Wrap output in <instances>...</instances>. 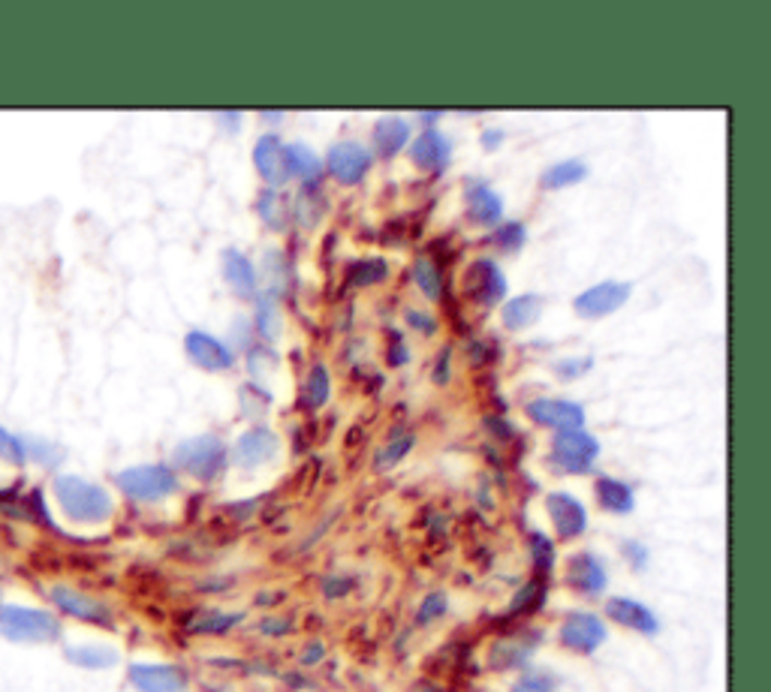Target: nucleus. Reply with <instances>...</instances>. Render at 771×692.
Wrapping results in <instances>:
<instances>
[{"label":"nucleus","instance_id":"a18cd8bd","mask_svg":"<svg viewBox=\"0 0 771 692\" xmlns=\"http://www.w3.org/2000/svg\"><path fill=\"white\" fill-rule=\"evenodd\" d=\"M485 428H492L495 433H500L497 440H512V425L503 418H485Z\"/></svg>","mask_w":771,"mask_h":692},{"label":"nucleus","instance_id":"2eb2a0df","mask_svg":"<svg viewBox=\"0 0 771 692\" xmlns=\"http://www.w3.org/2000/svg\"><path fill=\"white\" fill-rule=\"evenodd\" d=\"M277 455V437L269 428H250L233 445V461L238 467H260Z\"/></svg>","mask_w":771,"mask_h":692},{"label":"nucleus","instance_id":"7ed1b4c3","mask_svg":"<svg viewBox=\"0 0 771 692\" xmlns=\"http://www.w3.org/2000/svg\"><path fill=\"white\" fill-rule=\"evenodd\" d=\"M172 461H175V467L190 473L199 482H214L226 470V445H223L221 437L202 433V437H194V440H184L175 449Z\"/></svg>","mask_w":771,"mask_h":692},{"label":"nucleus","instance_id":"2f4dec72","mask_svg":"<svg viewBox=\"0 0 771 692\" xmlns=\"http://www.w3.org/2000/svg\"><path fill=\"white\" fill-rule=\"evenodd\" d=\"M413 443H416V437H413L410 431L395 433L393 440H389V445H383V449L377 452V457H374V461H377V470H389V467H395V464H398V461L413 449Z\"/></svg>","mask_w":771,"mask_h":692},{"label":"nucleus","instance_id":"9d476101","mask_svg":"<svg viewBox=\"0 0 771 692\" xmlns=\"http://www.w3.org/2000/svg\"><path fill=\"white\" fill-rule=\"evenodd\" d=\"M184 350L190 355V362L202 367V370H229L236 362L233 350L209 331H187Z\"/></svg>","mask_w":771,"mask_h":692},{"label":"nucleus","instance_id":"4468645a","mask_svg":"<svg viewBox=\"0 0 771 692\" xmlns=\"http://www.w3.org/2000/svg\"><path fill=\"white\" fill-rule=\"evenodd\" d=\"M130 683L139 692H184L187 678L182 668L158 666V663H136L130 666Z\"/></svg>","mask_w":771,"mask_h":692},{"label":"nucleus","instance_id":"20e7f679","mask_svg":"<svg viewBox=\"0 0 771 692\" xmlns=\"http://www.w3.org/2000/svg\"><path fill=\"white\" fill-rule=\"evenodd\" d=\"M119 488L130 500L139 503H158L163 496H170L178 491V476L166 464H142V467H130V470L119 473Z\"/></svg>","mask_w":771,"mask_h":692},{"label":"nucleus","instance_id":"a19ab883","mask_svg":"<svg viewBox=\"0 0 771 692\" xmlns=\"http://www.w3.org/2000/svg\"><path fill=\"white\" fill-rule=\"evenodd\" d=\"M444 612H446V596L444 593H434V596H428L425 605H422V612H419V624H428V620L440 617Z\"/></svg>","mask_w":771,"mask_h":692},{"label":"nucleus","instance_id":"39448f33","mask_svg":"<svg viewBox=\"0 0 771 692\" xmlns=\"http://www.w3.org/2000/svg\"><path fill=\"white\" fill-rule=\"evenodd\" d=\"M597 455H600V443L585 428H579V431H558V437L551 440V461L567 473H579V476L590 473Z\"/></svg>","mask_w":771,"mask_h":692},{"label":"nucleus","instance_id":"6ab92c4d","mask_svg":"<svg viewBox=\"0 0 771 692\" xmlns=\"http://www.w3.org/2000/svg\"><path fill=\"white\" fill-rule=\"evenodd\" d=\"M464 202H468V217H471L473 223H480V226H495V223L503 221V202H500V197H497L488 184H468Z\"/></svg>","mask_w":771,"mask_h":692},{"label":"nucleus","instance_id":"ea45409f","mask_svg":"<svg viewBox=\"0 0 771 692\" xmlns=\"http://www.w3.org/2000/svg\"><path fill=\"white\" fill-rule=\"evenodd\" d=\"M512 692H558V690H555V680L546 678V675H527V678H522L515 687H512Z\"/></svg>","mask_w":771,"mask_h":692},{"label":"nucleus","instance_id":"7c9ffc66","mask_svg":"<svg viewBox=\"0 0 771 692\" xmlns=\"http://www.w3.org/2000/svg\"><path fill=\"white\" fill-rule=\"evenodd\" d=\"M389 277V262L386 260H362L347 268V284L350 287H374Z\"/></svg>","mask_w":771,"mask_h":692},{"label":"nucleus","instance_id":"e433bc0d","mask_svg":"<svg viewBox=\"0 0 771 692\" xmlns=\"http://www.w3.org/2000/svg\"><path fill=\"white\" fill-rule=\"evenodd\" d=\"M25 457H27L25 443H22L18 437H13L10 431H3V428H0V461H10V464H25Z\"/></svg>","mask_w":771,"mask_h":692},{"label":"nucleus","instance_id":"ddd939ff","mask_svg":"<svg viewBox=\"0 0 771 692\" xmlns=\"http://www.w3.org/2000/svg\"><path fill=\"white\" fill-rule=\"evenodd\" d=\"M410 160L416 163L419 169L444 172L449 166V160H452V142L440 130L428 127L410 142Z\"/></svg>","mask_w":771,"mask_h":692},{"label":"nucleus","instance_id":"a211bd4d","mask_svg":"<svg viewBox=\"0 0 771 692\" xmlns=\"http://www.w3.org/2000/svg\"><path fill=\"white\" fill-rule=\"evenodd\" d=\"M549 515L561 539H575V536L585 533V527H588V512L570 494H551Z\"/></svg>","mask_w":771,"mask_h":692},{"label":"nucleus","instance_id":"f3484780","mask_svg":"<svg viewBox=\"0 0 771 692\" xmlns=\"http://www.w3.org/2000/svg\"><path fill=\"white\" fill-rule=\"evenodd\" d=\"M606 614L612 617L614 624L636 629L642 636H654L660 629V620L654 617L651 608L636 600H627V596H612V600L606 602Z\"/></svg>","mask_w":771,"mask_h":692},{"label":"nucleus","instance_id":"0eeeda50","mask_svg":"<svg viewBox=\"0 0 771 692\" xmlns=\"http://www.w3.org/2000/svg\"><path fill=\"white\" fill-rule=\"evenodd\" d=\"M630 299V284H618V280H602L594 284L590 289H585L579 299L573 301L575 314L585 316V319H600L609 316L614 311H621Z\"/></svg>","mask_w":771,"mask_h":692},{"label":"nucleus","instance_id":"72a5a7b5","mask_svg":"<svg viewBox=\"0 0 771 692\" xmlns=\"http://www.w3.org/2000/svg\"><path fill=\"white\" fill-rule=\"evenodd\" d=\"M238 614H221V612H206L199 620H194L190 624V629L194 632H211V636H223V632H229V629L236 627Z\"/></svg>","mask_w":771,"mask_h":692},{"label":"nucleus","instance_id":"f8f14e48","mask_svg":"<svg viewBox=\"0 0 771 692\" xmlns=\"http://www.w3.org/2000/svg\"><path fill=\"white\" fill-rule=\"evenodd\" d=\"M49 596H52V602L61 608V612L70 614V617H76V620L100 624V627H109V624H112V614H109V608H105L103 602L91 600V596H85V593H79V590L58 584V588L49 590Z\"/></svg>","mask_w":771,"mask_h":692},{"label":"nucleus","instance_id":"9b49d317","mask_svg":"<svg viewBox=\"0 0 771 692\" xmlns=\"http://www.w3.org/2000/svg\"><path fill=\"white\" fill-rule=\"evenodd\" d=\"M561 641L570 647V651L594 653L597 647H600L602 641H606V627H602L600 617H594V614H585V612H575L563 620Z\"/></svg>","mask_w":771,"mask_h":692},{"label":"nucleus","instance_id":"79ce46f5","mask_svg":"<svg viewBox=\"0 0 771 692\" xmlns=\"http://www.w3.org/2000/svg\"><path fill=\"white\" fill-rule=\"evenodd\" d=\"M410 358V350L405 347V340L398 331H393V340H389V353H386V362L393 367H401Z\"/></svg>","mask_w":771,"mask_h":692},{"label":"nucleus","instance_id":"aec40b11","mask_svg":"<svg viewBox=\"0 0 771 692\" xmlns=\"http://www.w3.org/2000/svg\"><path fill=\"white\" fill-rule=\"evenodd\" d=\"M223 280L229 284V289L236 292L238 299H250L253 292H257V268H253V262L245 256V253H238L236 248L223 250Z\"/></svg>","mask_w":771,"mask_h":692},{"label":"nucleus","instance_id":"de8ad7c7","mask_svg":"<svg viewBox=\"0 0 771 692\" xmlns=\"http://www.w3.org/2000/svg\"><path fill=\"white\" fill-rule=\"evenodd\" d=\"M437 118H440V112H422V115H419V121H425L428 127H432V124H434V121H437ZM428 127H425V130H428Z\"/></svg>","mask_w":771,"mask_h":692},{"label":"nucleus","instance_id":"423d86ee","mask_svg":"<svg viewBox=\"0 0 771 692\" xmlns=\"http://www.w3.org/2000/svg\"><path fill=\"white\" fill-rule=\"evenodd\" d=\"M374 154L368 151L365 144L359 142H338L332 144L326 158L328 175L344 187H356V184L365 181V175L371 172Z\"/></svg>","mask_w":771,"mask_h":692},{"label":"nucleus","instance_id":"473e14b6","mask_svg":"<svg viewBox=\"0 0 771 692\" xmlns=\"http://www.w3.org/2000/svg\"><path fill=\"white\" fill-rule=\"evenodd\" d=\"M316 193H320V190H314V184H304V190L296 197V217L301 221V226H314V223H320L323 211H326V202H316L314 205Z\"/></svg>","mask_w":771,"mask_h":692},{"label":"nucleus","instance_id":"cd10ccee","mask_svg":"<svg viewBox=\"0 0 771 692\" xmlns=\"http://www.w3.org/2000/svg\"><path fill=\"white\" fill-rule=\"evenodd\" d=\"M588 178V166L582 160H563V163H555L549 169L539 175V184L546 190H561V187H573V184L585 181Z\"/></svg>","mask_w":771,"mask_h":692},{"label":"nucleus","instance_id":"dca6fc26","mask_svg":"<svg viewBox=\"0 0 771 692\" xmlns=\"http://www.w3.org/2000/svg\"><path fill=\"white\" fill-rule=\"evenodd\" d=\"M253 166L262 175V181L272 184V187H281V184L289 181L287 172V160H284V142L277 139L275 133L269 136H260L257 139V148H253Z\"/></svg>","mask_w":771,"mask_h":692},{"label":"nucleus","instance_id":"4be33fe9","mask_svg":"<svg viewBox=\"0 0 771 692\" xmlns=\"http://www.w3.org/2000/svg\"><path fill=\"white\" fill-rule=\"evenodd\" d=\"M410 142V124L405 118H380L374 127V148L380 158L393 160Z\"/></svg>","mask_w":771,"mask_h":692},{"label":"nucleus","instance_id":"412c9836","mask_svg":"<svg viewBox=\"0 0 771 692\" xmlns=\"http://www.w3.org/2000/svg\"><path fill=\"white\" fill-rule=\"evenodd\" d=\"M567 578H570V584L575 590L590 593V596L606 588V569L594 554H575L570 561V569H567Z\"/></svg>","mask_w":771,"mask_h":692},{"label":"nucleus","instance_id":"37998d69","mask_svg":"<svg viewBox=\"0 0 771 692\" xmlns=\"http://www.w3.org/2000/svg\"><path fill=\"white\" fill-rule=\"evenodd\" d=\"M449 362H452V350H444V353H440V358H437V367H434V374H432L437 386H446V382H449Z\"/></svg>","mask_w":771,"mask_h":692},{"label":"nucleus","instance_id":"b1692460","mask_svg":"<svg viewBox=\"0 0 771 692\" xmlns=\"http://www.w3.org/2000/svg\"><path fill=\"white\" fill-rule=\"evenodd\" d=\"M543 314V299L527 292V295H515L503 304V326L510 331H522V328L534 326L536 319Z\"/></svg>","mask_w":771,"mask_h":692},{"label":"nucleus","instance_id":"58836bf2","mask_svg":"<svg viewBox=\"0 0 771 692\" xmlns=\"http://www.w3.org/2000/svg\"><path fill=\"white\" fill-rule=\"evenodd\" d=\"M531 549H534V563L539 566V569H549L551 563H555V545H551L549 539H546L543 533H534Z\"/></svg>","mask_w":771,"mask_h":692},{"label":"nucleus","instance_id":"c03bdc74","mask_svg":"<svg viewBox=\"0 0 771 692\" xmlns=\"http://www.w3.org/2000/svg\"><path fill=\"white\" fill-rule=\"evenodd\" d=\"M407 323H410V326H416L419 331H425V335H432L434 328H437L434 316L419 314V311H407Z\"/></svg>","mask_w":771,"mask_h":692},{"label":"nucleus","instance_id":"6e6552de","mask_svg":"<svg viewBox=\"0 0 771 692\" xmlns=\"http://www.w3.org/2000/svg\"><path fill=\"white\" fill-rule=\"evenodd\" d=\"M464 292H468L473 301H480V304L488 307V304H497L500 299H507L510 284H507L503 272L497 268V262L476 260L471 268H468V275H464Z\"/></svg>","mask_w":771,"mask_h":692},{"label":"nucleus","instance_id":"c85d7f7f","mask_svg":"<svg viewBox=\"0 0 771 692\" xmlns=\"http://www.w3.org/2000/svg\"><path fill=\"white\" fill-rule=\"evenodd\" d=\"M257 331H260L265 340H275L277 335H281V328H284V319H281V307H277V295L275 292H262L260 299H257Z\"/></svg>","mask_w":771,"mask_h":692},{"label":"nucleus","instance_id":"393cba45","mask_svg":"<svg viewBox=\"0 0 771 692\" xmlns=\"http://www.w3.org/2000/svg\"><path fill=\"white\" fill-rule=\"evenodd\" d=\"M284 160H287V172L296 175L299 181L304 184H316L320 181V172H323V163L316 158L314 151L308 144H284Z\"/></svg>","mask_w":771,"mask_h":692},{"label":"nucleus","instance_id":"f03ea898","mask_svg":"<svg viewBox=\"0 0 771 692\" xmlns=\"http://www.w3.org/2000/svg\"><path fill=\"white\" fill-rule=\"evenodd\" d=\"M0 636L15 644H49L61 636V624L52 612L30 605H0Z\"/></svg>","mask_w":771,"mask_h":692},{"label":"nucleus","instance_id":"49530a36","mask_svg":"<svg viewBox=\"0 0 771 692\" xmlns=\"http://www.w3.org/2000/svg\"><path fill=\"white\" fill-rule=\"evenodd\" d=\"M500 142H503V133L500 130H485L483 133V148H488V151H492V148H497Z\"/></svg>","mask_w":771,"mask_h":692},{"label":"nucleus","instance_id":"bb28decb","mask_svg":"<svg viewBox=\"0 0 771 692\" xmlns=\"http://www.w3.org/2000/svg\"><path fill=\"white\" fill-rule=\"evenodd\" d=\"M328 394H332V379H328V370L323 365H314L311 370H308L304 382H301L299 406L301 410H308V413H314V410H320V406L326 404Z\"/></svg>","mask_w":771,"mask_h":692},{"label":"nucleus","instance_id":"a878e982","mask_svg":"<svg viewBox=\"0 0 771 692\" xmlns=\"http://www.w3.org/2000/svg\"><path fill=\"white\" fill-rule=\"evenodd\" d=\"M66 659L73 666L88 668V671H103V668H112L119 663V653L105 644H73V647H66Z\"/></svg>","mask_w":771,"mask_h":692},{"label":"nucleus","instance_id":"f257e3e1","mask_svg":"<svg viewBox=\"0 0 771 692\" xmlns=\"http://www.w3.org/2000/svg\"><path fill=\"white\" fill-rule=\"evenodd\" d=\"M54 496H58V506L64 509L66 518L79 524H103L115 509L109 491L82 479V476H58Z\"/></svg>","mask_w":771,"mask_h":692},{"label":"nucleus","instance_id":"f704fd0d","mask_svg":"<svg viewBox=\"0 0 771 692\" xmlns=\"http://www.w3.org/2000/svg\"><path fill=\"white\" fill-rule=\"evenodd\" d=\"M524 241H527V229H524V223L507 221V223H500V226L495 229V244L500 250H510V253H515V250H522Z\"/></svg>","mask_w":771,"mask_h":692},{"label":"nucleus","instance_id":"c756f323","mask_svg":"<svg viewBox=\"0 0 771 692\" xmlns=\"http://www.w3.org/2000/svg\"><path fill=\"white\" fill-rule=\"evenodd\" d=\"M413 280H416V287L422 289L428 299H440V295H444V272H440V265L428 260V256H419V260L413 262Z\"/></svg>","mask_w":771,"mask_h":692},{"label":"nucleus","instance_id":"1a4fd4ad","mask_svg":"<svg viewBox=\"0 0 771 692\" xmlns=\"http://www.w3.org/2000/svg\"><path fill=\"white\" fill-rule=\"evenodd\" d=\"M527 413L536 425H546L555 431H579L585 425V406L563 398H539L527 404Z\"/></svg>","mask_w":771,"mask_h":692},{"label":"nucleus","instance_id":"5701e85b","mask_svg":"<svg viewBox=\"0 0 771 692\" xmlns=\"http://www.w3.org/2000/svg\"><path fill=\"white\" fill-rule=\"evenodd\" d=\"M597 500L606 512L612 515H627L636 506V496H633V488L621 479H612V476H602L597 479Z\"/></svg>","mask_w":771,"mask_h":692},{"label":"nucleus","instance_id":"4c0bfd02","mask_svg":"<svg viewBox=\"0 0 771 692\" xmlns=\"http://www.w3.org/2000/svg\"><path fill=\"white\" fill-rule=\"evenodd\" d=\"M590 367H594V358H590V355H582V358H563V362L555 365V374H558L561 379H579L585 377Z\"/></svg>","mask_w":771,"mask_h":692},{"label":"nucleus","instance_id":"c9c22d12","mask_svg":"<svg viewBox=\"0 0 771 692\" xmlns=\"http://www.w3.org/2000/svg\"><path fill=\"white\" fill-rule=\"evenodd\" d=\"M260 217H262V223H269L272 229H284V199L277 197L275 190H265L262 193V199H260Z\"/></svg>","mask_w":771,"mask_h":692}]
</instances>
